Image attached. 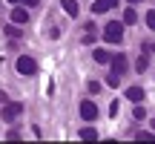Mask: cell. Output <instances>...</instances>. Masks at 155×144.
Returning <instances> with one entry per match:
<instances>
[{"mask_svg":"<svg viewBox=\"0 0 155 144\" xmlns=\"http://www.w3.org/2000/svg\"><path fill=\"white\" fill-rule=\"evenodd\" d=\"M12 3H26V6H38V0H12Z\"/></svg>","mask_w":155,"mask_h":144,"instance_id":"cell-20","label":"cell"},{"mask_svg":"<svg viewBox=\"0 0 155 144\" xmlns=\"http://www.w3.org/2000/svg\"><path fill=\"white\" fill-rule=\"evenodd\" d=\"M144 115H147L144 107H135V118H138V121H144Z\"/></svg>","mask_w":155,"mask_h":144,"instance_id":"cell-18","label":"cell"},{"mask_svg":"<svg viewBox=\"0 0 155 144\" xmlns=\"http://www.w3.org/2000/svg\"><path fill=\"white\" fill-rule=\"evenodd\" d=\"M95 61H98V63H109V61H112V55H109L106 49H95Z\"/></svg>","mask_w":155,"mask_h":144,"instance_id":"cell-11","label":"cell"},{"mask_svg":"<svg viewBox=\"0 0 155 144\" xmlns=\"http://www.w3.org/2000/svg\"><path fill=\"white\" fill-rule=\"evenodd\" d=\"M109 63H112V72H115V75H124V72H127V58L124 55H115Z\"/></svg>","mask_w":155,"mask_h":144,"instance_id":"cell-5","label":"cell"},{"mask_svg":"<svg viewBox=\"0 0 155 144\" xmlns=\"http://www.w3.org/2000/svg\"><path fill=\"white\" fill-rule=\"evenodd\" d=\"M135 20H138L135 9H127V12H124V23H135Z\"/></svg>","mask_w":155,"mask_h":144,"instance_id":"cell-12","label":"cell"},{"mask_svg":"<svg viewBox=\"0 0 155 144\" xmlns=\"http://www.w3.org/2000/svg\"><path fill=\"white\" fill-rule=\"evenodd\" d=\"M20 112H23V104H17V101H6V104H3V121H15Z\"/></svg>","mask_w":155,"mask_h":144,"instance_id":"cell-3","label":"cell"},{"mask_svg":"<svg viewBox=\"0 0 155 144\" xmlns=\"http://www.w3.org/2000/svg\"><path fill=\"white\" fill-rule=\"evenodd\" d=\"M61 6H63V12H66L69 17H78V3L75 0H61Z\"/></svg>","mask_w":155,"mask_h":144,"instance_id":"cell-7","label":"cell"},{"mask_svg":"<svg viewBox=\"0 0 155 144\" xmlns=\"http://www.w3.org/2000/svg\"><path fill=\"white\" fill-rule=\"evenodd\" d=\"M6 101H9V98H6V92H0V104H6Z\"/></svg>","mask_w":155,"mask_h":144,"instance_id":"cell-21","label":"cell"},{"mask_svg":"<svg viewBox=\"0 0 155 144\" xmlns=\"http://www.w3.org/2000/svg\"><path fill=\"white\" fill-rule=\"evenodd\" d=\"M26 20H29V12L20 9V6H15V9H12V23H26Z\"/></svg>","mask_w":155,"mask_h":144,"instance_id":"cell-6","label":"cell"},{"mask_svg":"<svg viewBox=\"0 0 155 144\" xmlns=\"http://www.w3.org/2000/svg\"><path fill=\"white\" fill-rule=\"evenodd\" d=\"M86 87H89V92H98V89H101V84H98V81H89Z\"/></svg>","mask_w":155,"mask_h":144,"instance_id":"cell-19","label":"cell"},{"mask_svg":"<svg viewBox=\"0 0 155 144\" xmlns=\"http://www.w3.org/2000/svg\"><path fill=\"white\" fill-rule=\"evenodd\" d=\"M6 35H9V38H20V29H17V23H12V26H6Z\"/></svg>","mask_w":155,"mask_h":144,"instance_id":"cell-14","label":"cell"},{"mask_svg":"<svg viewBox=\"0 0 155 144\" xmlns=\"http://www.w3.org/2000/svg\"><path fill=\"white\" fill-rule=\"evenodd\" d=\"M147 63H150V55H141V58H138V63H135V69L144 72V69H147Z\"/></svg>","mask_w":155,"mask_h":144,"instance_id":"cell-13","label":"cell"},{"mask_svg":"<svg viewBox=\"0 0 155 144\" xmlns=\"http://www.w3.org/2000/svg\"><path fill=\"white\" fill-rule=\"evenodd\" d=\"M127 98H129V101H135V104H138V101L144 98V89H141V87H129V89H127Z\"/></svg>","mask_w":155,"mask_h":144,"instance_id":"cell-8","label":"cell"},{"mask_svg":"<svg viewBox=\"0 0 155 144\" xmlns=\"http://www.w3.org/2000/svg\"><path fill=\"white\" fill-rule=\"evenodd\" d=\"M15 67H17L20 75H38V63H35V58H29V55H20Z\"/></svg>","mask_w":155,"mask_h":144,"instance_id":"cell-2","label":"cell"},{"mask_svg":"<svg viewBox=\"0 0 155 144\" xmlns=\"http://www.w3.org/2000/svg\"><path fill=\"white\" fill-rule=\"evenodd\" d=\"M81 139L83 141H95V139H98V130H95V127H83L81 130Z\"/></svg>","mask_w":155,"mask_h":144,"instance_id":"cell-9","label":"cell"},{"mask_svg":"<svg viewBox=\"0 0 155 144\" xmlns=\"http://www.w3.org/2000/svg\"><path fill=\"white\" fill-rule=\"evenodd\" d=\"M129 3H138V0H129Z\"/></svg>","mask_w":155,"mask_h":144,"instance_id":"cell-24","label":"cell"},{"mask_svg":"<svg viewBox=\"0 0 155 144\" xmlns=\"http://www.w3.org/2000/svg\"><path fill=\"white\" fill-rule=\"evenodd\" d=\"M147 26H150V29H155V9H150V12H147Z\"/></svg>","mask_w":155,"mask_h":144,"instance_id":"cell-15","label":"cell"},{"mask_svg":"<svg viewBox=\"0 0 155 144\" xmlns=\"http://www.w3.org/2000/svg\"><path fill=\"white\" fill-rule=\"evenodd\" d=\"M118 81H121V75H115V72H112V75L106 78V87H118Z\"/></svg>","mask_w":155,"mask_h":144,"instance_id":"cell-16","label":"cell"},{"mask_svg":"<svg viewBox=\"0 0 155 144\" xmlns=\"http://www.w3.org/2000/svg\"><path fill=\"white\" fill-rule=\"evenodd\" d=\"M147 49H152V52H155V46H147Z\"/></svg>","mask_w":155,"mask_h":144,"instance_id":"cell-23","label":"cell"},{"mask_svg":"<svg viewBox=\"0 0 155 144\" xmlns=\"http://www.w3.org/2000/svg\"><path fill=\"white\" fill-rule=\"evenodd\" d=\"M109 6H118V0H109Z\"/></svg>","mask_w":155,"mask_h":144,"instance_id":"cell-22","label":"cell"},{"mask_svg":"<svg viewBox=\"0 0 155 144\" xmlns=\"http://www.w3.org/2000/svg\"><path fill=\"white\" fill-rule=\"evenodd\" d=\"M138 141H155V133H138Z\"/></svg>","mask_w":155,"mask_h":144,"instance_id":"cell-17","label":"cell"},{"mask_svg":"<svg viewBox=\"0 0 155 144\" xmlns=\"http://www.w3.org/2000/svg\"><path fill=\"white\" fill-rule=\"evenodd\" d=\"M106 9H112L109 0H95V3H92V12H95V15H101V12H106Z\"/></svg>","mask_w":155,"mask_h":144,"instance_id":"cell-10","label":"cell"},{"mask_svg":"<svg viewBox=\"0 0 155 144\" xmlns=\"http://www.w3.org/2000/svg\"><path fill=\"white\" fill-rule=\"evenodd\" d=\"M81 118H83V121H95V118H98L95 101H83V104H81Z\"/></svg>","mask_w":155,"mask_h":144,"instance_id":"cell-4","label":"cell"},{"mask_svg":"<svg viewBox=\"0 0 155 144\" xmlns=\"http://www.w3.org/2000/svg\"><path fill=\"white\" fill-rule=\"evenodd\" d=\"M124 38V23H106L104 26V40L106 43H121Z\"/></svg>","mask_w":155,"mask_h":144,"instance_id":"cell-1","label":"cell"}]
</instances>
